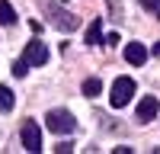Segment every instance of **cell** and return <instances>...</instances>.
Listing matches in <instances>:
<instances>
[{
	"instance_id": "1",
	"label": "cell",
	"mask_w": 160,
	"mask_h": 154,
	"mask_svg": "<svg viewBox=\"0 0 160 154\" xmlns=\"http://www.w3.org/2000/svg\"><path fill=\"white\" fill-rule=\"evenodd\" d=\"M45 125H48L55 135H71L77 122H74V116H71L68 109H51V112L45 116Z\"/></svg>"
},
{
	"instance_id": "2",
	"label": "cell",
	"mask_w": 160,
	"mask_h": 154,
	"mask_svg": "<svg viewBox=\"0 0 160 154\" xmlns=\"http://www.w3.org/2000/svg\"><path fill=\"white\" fill-rule=\"evenodd\" d=\"M131 96H135V80H131V77H118V80L112 84L109 103H112L115 109H122V106H128V103H131Z\"/></svg>"
},
{
	"instance_id": "3",
	"label": "cell",
	"mask_w": 160,
	"mask_h": 154,
	"mask_svg": "<svg viewBox=\"0 0 160 154\" xmlns=\"http://www.w3.org/2000/svg\"><path fill=\"white\" fill-rule=\"evenodd\" d=\"M19 138H22V148L26 151H42V128H38L35 122H22V132H19Z\"/></svg>"
},
{
	"instance_id": "4",
	"label": "cell",
	"mask_w": 160,
	"mask_h": 154,
	"mask_svg": "<svg viewBox=\"0 0 160 154\" xmlns=\"http://www.w3.org/2000/svg\"><path fill=\"white\" fill-rule=\"evenodd\" d=\"M48 13H51V19H55V26H58V29H64V32H74L77 26H80V19L74 16V13H64V10L55 7V3H48Z\"/></svg>"
},
{
	"instance_id": "5",
	"label": "cell",
	"mask_w": 160,
	"mask_h": 154,
	"mask_svg": "<svg viewBox=\"0 0 160 154\" xmlns=\"http://www.w3.org/2000/svg\"><path fill=\"white\" fill-rule=\"evenodd\" d=\"M22 61H26V64H38V68H42V64L48 61V48L38 42V38H32V42L26 45V51H22Z\"/></svg>"
},
{
	"instance_id": "6",
	"label": "cell",
	"mask_w": 160,
	"mask_h": 154,
	"mask_svg": "<svg viewBox=\"0 0 160 154\" xmlns=\"http://www.w3.org/2000/svg\"><path fill=\"white\" fill-rule=\"evenodd\" d=\"M125 61L128 64H144L148 61V48H144L141 42H128L125 45Z\"/></svg>"
},
{
	"instance_id": "7",
	"label": "cell",
	"mask_w": 160,
	"mask_h": 154,
	"mask_svg": "<svg viewBox=\"0 0 160 154\" xmlns=\"http://www.w3.org/2000/svg\"><path fill=\"white\" fill-rule=\"evenodd\" d=\"M154 116H157V100H154V96H144V100L138 103V119H141V122H151Z\"/></svg>"
},
{
	"instance_id": "8",
	"label": "cell",
	"mask_w": 160,
	"mask_h": 154,
	"mask_svg": "<svg viewBox=\"0 0 160 154\" xmlns=\"http://www.w3.org/2000/svg\"><path fill=\"white\" fill-rule=\"evenodd\" d=\"M99 42H102V23L93 19L90 29H87V45H99Z\"/></svg>"
},
{
	"instance_id": "9",
	"label": "cell",
	"mask_w": 160,
	"mask_h": 154,
	"mask_svg": "<svg viewBox=\"0 0 160 154\" xmlns=\"http://www.w3.org/2000/svg\"><path fill=\"white\" fill-rule=\"evenodd\" d=\"M13 23H16V10L7 0H0V26H13Z\"/></svg>"
},
{
	"instance_id": "10",
	"label": "cell",
	"mask_w": 160,
	"mask_h": 154,
	"mask_svg": "<svg viewBox=\"0 0 160 154\" xmlns=\"http://www.w3.org/2000/svg\"><path fill=\"white\" fill-rule=\"evenodd\" d=\"M13 103H16V100H13V90L0 84V112H10V109H13Z\"/></svg>"
},
{
	"instance_id": "11",
	"label": "cell",
	"mask_w": 160,
	"mask_h": 154,
	"mask_svg": "<svg viewBox=\"0 0 160 154\" xmlns=\"http://www.w3.org/2000/svg\"><path fill=\"white\" fill-rule=\"evenodd\" d=\"M99 90H102V80H99V77L83 80V96H99Z\"/></svg>"
},
{
	"instance_id": "12",
	"label": "cell",
	"mask_w": 160,
	"mask_h": 154,
	"mask_svg": "<svg viewBox=\"0 0 160 154\" xmlns=\"http://www.w3.org/2000/svg\"><path fill=\"white\" fill-rule=\"evenodd\" d=\"M26 71H29V64H26L22 58H19V61H13V74H16V77H26Z\"/></svg>"
},
{
	"instance_id": "13",
	"label": "cell",
	"mask_w": 160,
	"mask_h": 154,
	"mask_svg": "<svg viewBox=\"0 0 160 154\" xmlns=\"http://www.w3.org/2000/svg\"><path fill=\"white\" fill-rule=\"evenodd\" d=\"M141 7L151 10V13H157V19H160V0H141Z\"/></svg>"
},
{
	"instance_id": "14",
	"label": "cell",
	"mask_w": 160,
	"mask_h": 154,
	"mask_svg": "<svg viewBox=\"0 0 160 154\" xmlns=\"http://www.w3.org/2000/svg\"><path fill=\"white\" fill-rule=\"evenodd\" d=\"M154 51H157V55H160V42H157V48H154Z\"/></svg>"
}]
</instances>
